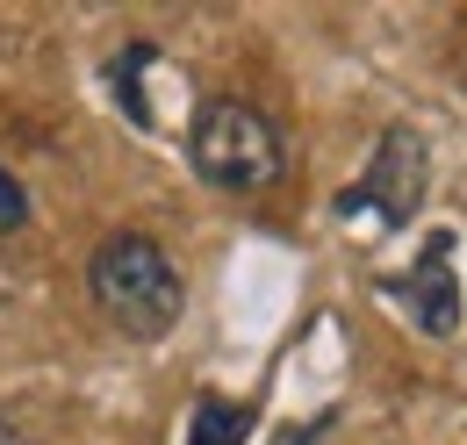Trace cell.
Here are the masks:
<instances>
[{
	"instance_id": "cell-1",
	"label": "cell",
	"mask_w": 467,
	"mask_h": 445,
	"mask_svg": "<svg viewBox=\"0 0 467 445\" xmlns=\"http://www.w3.org/2000/svg\"><path fill=\"white\" fill-rule=\"evenodd\" d=\"M87 287H94V309H101L122 337H137V345H151V337H166L180 324L173 259H166L151 237H137V230H116V237L94 252Z\"/></svg>"
},
{
	"instance_id": "cell-2",
	"label": "cell",
	"mask_w": 467,
	"mask_h": 445,
	"mask_svg": "<svg viewBox=\"0 0 467 445\" xmlns=\"http://www.w3.org/2000/svg\"><path fill=\"white\" fill-rule=\"evenodd\" d=\"M187 159L209 187L223 194H252V187H274L281 180V129L252 101H209L187 129Z\"/></svg>"
},
{
	"instance_id": "cell-3",
	"label": "cell",
	"mask_w": 467,
	"mask_h": 445,
	"mask_svg": "<svg viewBox=\"0 0 467 445\" xmlns=\"http://www.w3.org/2000/svg\"><path fill=\"white\" fill-rule=\"evenodd\" d=\"M424 187H431V151H424V137L410 129V122H396L381 144H374V159H367V180L352 187L346 216H359V209H374V216L389 222V230H403L410 216H417V202H424Z\"/></svg>"
},
{
	"instance_id": "cell-4",
	"label": "cell",
	"mask_w": 467,
	"mask_h": 445,
	"mask_svg": "<svg viewBox=\"0 0 467 445\" xmlns=\"http://www.w3.org/2000/svg\"><path fill=\"white\" fill-rule=\"evenodd\" d=\"M389 295H396L410 316H417V331H431V337H453V331H461V280H453V237L439 230V237L424 244V259H417L410 274H396V280H389Z\"/></svg>"
},
{
	"instance_id": "cell-5",
	"label": "cell",
	"mask_w": 467,
	"mask_h": 445,
	"mask_svg": "<svg viewBox=\"0 0 467 445\" xmlns=\"http://www.w3.org/2000/svg\"><path fill=\"white\" fill-rule=\"evenodd\" d=\"M244 431H252V409H237L223 395H202V402H194V439L187 445H244Z\"/></svg>"
},
{
	"instance_id": "cell-6",
	"label": "cell",
	"mask_w": 467,
	"mask_h": 445,
	"mask_svg": "<svg viewBox=\"0 0 467 445\" xmlns=\"http://www.w3.org/2000/svg\"><path fill=\"white\" fill-rule=\"evenodd\" d=\"M22 216H29V194H22V180L0 166V230H22Z\"/></svg>"
},
{
	"instance_id": "cell-7",
	"label": "cell",
	"mask_w": 467,
	"mask_h": 445,
	"mask_svg": "<svg viewBox=\"0 0 467 445\" xmlns=\"http://www.w3.org/2000/svg\"><path fill=\"white\" fill-rule=\"evenodd\" d=\"M0 445H29V439H22V431H15V424H7V417H0Z\"/></svg>"
},
{
	"instance_id": "cell-8",
	"label": "cell",
	"mask_w": 467,
	"mask_h": 445,
	"mask_svg": "<svg viewBox=\"0 0 467 445\" xmlns=\"http://www.w3.org/2000/svg\"><path fill=\"white\" fill-rule=\"evenodd\" d=\"M309 439H317V431H281V445H309Z\"/></svg>"
}]
</instances>
